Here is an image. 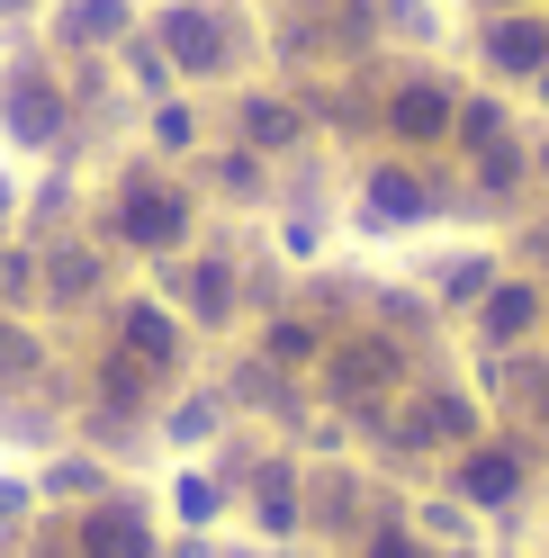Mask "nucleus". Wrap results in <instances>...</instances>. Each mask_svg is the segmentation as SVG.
Returning <instances> with one entry per match:
<instances>
[{
    "mask_svg": "<svg viewBox=\"0 0 549 558\" xmlns=\"http://www.w3.org/2000/svg\"><path fill=\"white\" fill-rule=\"evenodd\" d=\"M369 558H424V549L405 541V532H388V541H369Z\"/></svg>",
    "mask_w": 549,
    "mask_h": 558,
    "instance_id": "obj_1",
    "label": "nucleus"
}]
</instances>
